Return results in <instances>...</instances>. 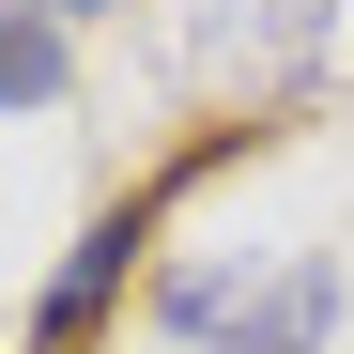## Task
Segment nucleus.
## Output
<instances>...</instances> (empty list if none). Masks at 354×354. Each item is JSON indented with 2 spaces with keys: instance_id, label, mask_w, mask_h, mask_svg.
Instances as JSON below:
<instances>
[{
  "instance_id": "nucleus-3",
  "label": "nucleus",
  "mask_w": 354,
  "mask_h": 354,
  "mask_svg": "<svg viewBox=\"0 0 354 354\" xmlns=\"http://www.w3.org/2000/svg\"><path fill=\"white\" fill-rule=\"evenodd\" d=\"M139 231H154L139 201L77 231V262H62V277H46V324H31V354H77V339H93V308H108V292H124V262H139Z\"/></svg>"
},
{
  "instance_id": "nucleus-4",
  "label": "nucleus",
  "mask_w": 354,
  "mask_h": 354,
  "mask_svg": "<svg viewBox=\"0 0 354 354\" xmlns=\"http://www.w3.org/2000/svg\"><path fill=\"white\" fill-rule=\"evenodd\" d=\"M62 16H46V0H0V108H62Z\"/></svg>"
},
{
  "instance_id": "nucleus-1",
  "label": "nucleus",
  "mask_w": 354,
  "mask_h": 354,
  "mask_svg": "<svg viewBox=\"0 0 354 354\" xmlns=\"http://www.w3.org/2000/svg\"><path fill=\"white\" fill-rule=\"evenodd\" d=\"M154 308L169 339H216V354H324L339 339V262L324 247H292V262H169L154 277Z\"/></svg>"
},
{
  "instance_id": "nucleus-5",
  "label": "nucleus",
  "mask_w": 354,
  "mask_h": 354,
  "mask_svg": "<svg viewBox=\"0 0 354 354\" xmlns=\"http://www.w3.org/2000/svg\"><path fill=\"white\" fill-rule=\"evenodd\" d=\"M46 16H108V0H46Z\"/></svg>"
},
{
  "instance_id": "nucleus-2",
  "label": "nucleus",
  "mask_w": 354,
  "mask_h": 354,
  "mask_svg": "<svg viewBox=\"0 0 354 354\" xmlns=\"http://www.w3.org/2000/svg\"><path fill=\"white\" fill-rule=\"evenodd\" d=\"M185 62L247 77V93H292L324 62V0H185Z\"/></svg>"
}]
</instances>
